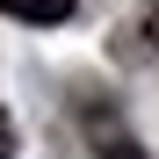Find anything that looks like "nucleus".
<instances>
[{"label":"nucleus","instance_id":"nucleus-3","mask_svg":"<svg viewBox=\"0 0 159 159\" xmlns=\"http://www.w3.org/2000/svg\"><path fill=\"white\" fill-rule=\"evenodd\" d=\"M0 159H15V123H7V109H0Z\"/></svg>","mask_w":159,"mask_h":159},{"label":"nucleus","instance_id":"nucleus-4","mask_svg":"<svg viewBox=\"0 0 159 159\" xmlns=\"http://www.w3.org/2000/svg\"><path fill=\"white\" fill-rule=\"evenodd\" d=\"M152 43H159V7H152Z\"/></svg>","mask_w":159,"mask_h":159},{"label":"nucleus","instance_id":"nucleus-2","mask_svg":"<svg viewBox=\"0 0 159 159\" xmlns=\"http://www.w3.org/2000/svg\"><path fill=\"white\" fill-rule=\"evenodd\" d=\"M80 0H0V15H15V22H36V29H51V22H72Z\"/></svg>","mask_w":159,"mask_h":159},{"label":"nucleus","instance_id":"nucleus-1","mask_svg":"<svg viewBox=\"0 0 159 159\" xmlns=\"http://www.w3.org/2000/svg\"><path fill=\"white\" fill-rule=\"evenodd\" d=\"M80 123H87V138H94L101 159H145V145L123 130V116L109 109V101H87V109H80Z\"/></svg>","mask_w":159,"mask_h":159}]
</instances>
